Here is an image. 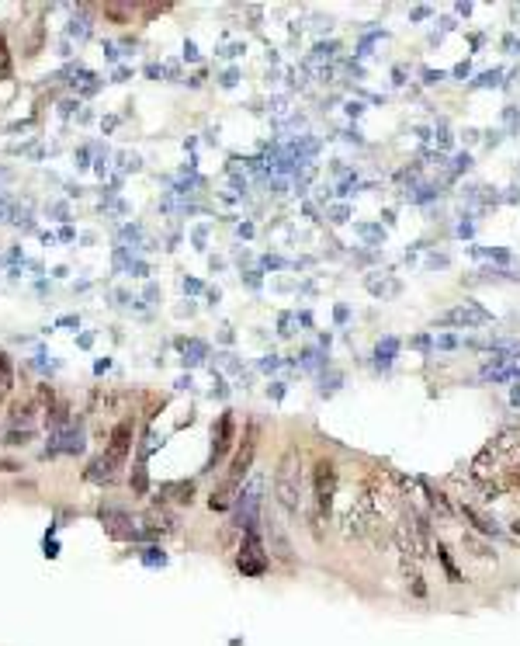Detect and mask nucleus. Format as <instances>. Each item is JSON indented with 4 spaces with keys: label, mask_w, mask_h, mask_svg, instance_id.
I'll list each match as a JSON object with an SVG mask.
<instances>
[{
    "label": "nucleus",
    "mask_w": 520,
    "mask_h": 646,
    "mask_svg": "<svg viewBox=\"0 0 520 646\" xmlns=\"http://www.w3.org/2000/svg\"><path fill=\"white\" fill-rule=\"evenodd\" d=\"M254 452H257V431L250 428L246 431V438H243V448L236 452L233 466H229V473H226V480H222V486L212 493V511H226V508H233L236 501V490H239V483H243V476H246V469H250V462H254Z\"/></svg>",
    "instance_id": "nucleus-1"
},
{
    "label": "nucleus",
    "mask_w": 520,
    "mask_h": 646,
    "mask_svg": "<svg viewBox=\"0 0 520 646\" xmlns=\"http://www.w3.org/2000/svg\"><path fill=\"white\" fill-rule=\"evenodd\" d=\"M274 493H278V504L288 514L302 511V458L295 448H288L278 469H274Z\"/></svg>",
    "instance_id": "nucleus-2"
},
{
    "label": "nucleus",
    "mask_w": 520,
    "mask_h": 646,
    "mask_svg": "<svg viewBox=\"0 0 520 646\" xmlns=\"http://www.w3.org/2000/svg\"><path fill=\"white\" fill-rule=\"evenodd\" d=\"M239 570L246 577H260L267 570V556H264V545H260L257 525L246 528V542H243V553H239Z\"/></svg>",
    "instance_id": "nucleus-3"
},
{
    "label": "nucleus",
    "mask_w": 520,
    "mask_h": 646,
    "mask_svg": "<svg viewBox=\"0 0 520 646\" xmlns=\"http://www.w3.org/2000/svg\"><path fill=\"white\" fill-rule=\"evenodd\" d=\"M489 320H493V317H489L486 309L465 302V306H454V309L441 313V317H437V327H482V323H489Z\"/></svg>",
    "instance_id": "nucleus-4"
},
{
    "label": "nucleus",
    "mask_w": 520,
    "mask_h": 646,
    "mask_svg": "<svg viewBox=\"0 0 520 646\" xmlns=\"http://www.w3.org/2000/svg\"><path fill=\"white\" fill-rule=\"evenodd\" d=\"M333 493H337V466L333 462H319L316 466V504H319V511H330Z\"/></svg>",
    "instance_id": "nucleus-5"
},
{
    "label": "nucleus",
    "mask_w": 520,
    "mask_h": 646,
    "mask_svg": "<svg viewBox=\"0 0 520 646\" xmlns=\"http://www.w3.org/2000/svg\"><path fill=\"white\" fill-rule=\"evenodd\" d=\"M129 445H132V421H118L115 431H111V445H108V458L115 462V466H122L125 456H129Z\"/></svg>",
    "instance_id": "nucleus-6"
},
{
    "label": "nucleus",
    "mask_w": 520,
    "mask_h": 646,
    "mask_svg": "<svg viewBox=\"0 0 520 646\" xmlns=\"http://www.w3.org/2000/svg\"><path fill=\"white\" fill-rule=\"evenodd\" d=\"M233 448V414H222L219 417V428H215V445H212V462L226 456Z\"/></svg>",
    "instance_id": "nucleus-7"
},
{
    "label": "nucleus",
    "mask_w": 520,
    "mask_h": 646,
    "mask_svg": "<svg viewBox=\"0 0 520 646\" xmlns=\"http://www.w3.org/2000/svg\"><path fill=\"white\" fill-rule=\"evenodd\" d=\"M458 511H462V518H468V521H472V525H475V528H479L482 535H499V528H496V525L489 521V518H482V514L475 511L472 504H462Z\"/></svg>",
    "instance_id": "nucleus-8"
},
{
    "label": "nucleus",
    "mask_w": 520,
    "mask_h": 646,
    "mask_svg": "<svg viewBox=\"0 0 520 646\" xmlns=\"http://www.w3.org/2000/svg\"><path fill=\"white\" fill-rule=\"evenodd\" d=\"M267 535H271V542H274V553H278L281 560H291V545H288L285 532H281V525H278L274 518L267 521Z\"/></svg>",
    "instance_id": "nucleus-9"
},
{
    "label": "nucleus",
    "mask_w": 520,
    "mask_h": 646,
    "mask_svg": "<svg viewBox=\"0 0 520 646\" xmlns=\"http://www.w3.org/2000/svg\"><path fill=\"white\" fill-rule=\"evenodd\" d=\"M437 560H441L444 570H447V580H451V584H462V573H458V566H454V560H451L447 545H437Z\"/></svg>",
    "instance_id": "nucleus-10"
},
{
    "label": "nucleus",
    "mask_w": 520,
    "mask_h": 646,
    "mask_svg": "<svg viewBox=\"0 0 520 646\" xmlns=\"http://www.w3.org/2000/svg\"><path fill=\"white\" fill-rule=\"evenodd\" d=\"M14 386V369H11V358L0 351V393H7Z\"/></svg>",
    "instance_id": "nucleus-11"
},
{
    "label": "nucleus",
    "mask_w": 520,
    "mask_h": 646,
    "mask_svg": "<svg viewBox=\"0 0 520 646\" xmlns=\"http://www.w3.org/2000/svg\"><path fill=\"white\" fill-rule=\"evenodd\" d=\"M413 348L427 351V348H430V337H427V334H420V337H413Z\"/></svg>",
    "instance_id": "nucleus-12"
},
{
    "label": "nucleus",
    "mask_w": 520,
    "mask_h": 646,
    "mask_svg": "<svg viewBox=\"0 0 520 646\" xmlns=\"http://www.w3.org/2000/svg\"><path fill=\"white\" fill-rule=\"evenodd\" d=\"M454 344H458V341H454L451 334H444V337H437V348H454Z\"/></svg>",
    "instance_id": "nucleus-13"
},
{
    "label": "nucleus",
    "mask_w": 520,
    "mask_h": 646,
    "mask_svg": "<svg viewBox=\"0 0 520 646\" xmlns=\"http://www.w3.org/2000/svg\"><path fill=\"white\" fill-rule=\"evenodd\" d=\"M135 490H146V473L142 469H135Z\"/></svg>",
    "instance_id": "nucleus-14"
},
{
    "label": "nucleus",
    "mask_w": 520,
    "mask_h": 646,
    "mask_svg": "<svg viewBox=\"0 0 520 646\" xmlns=\"http://www.w3.org/2000/svg\"><path fill=\"white\" fill-rule=\"evenodd\" d=\"M347 209H343V205H340V209H333V222H347Z\"/></svg>",
    "instance_id": "nucleus-15"
},
{
    "label": "nucleus",
    "mask_w": 520,
    "mask_h": 646,
    "mask_svg": "<svg viewBox=\"0 0 520 646\" xmlns=\"http://www.w3.org/2000/svg\"><path fill=\"white\" fill-rule=\"evenodd\" d=\"M347 317H350V309H347V306H337V323H343Z\"/></svg>",
    "instance_id": "nucleus-16"
},
{
    "label": "nucleus",
    "mask_w": 520,
    "mask_h": 646,
    "mask_svg": "<svg viewBox=\"0 0 520 646\" xmlns=\"http://www.w3.org/2000/svg\"><path fill=\"white\" fill-rule=\"evenodd\" d=\"M514 535H520V521H517V525H514Z\"/></svg>",
    "instance_id": "nucleus-17"
},
{
    "label": "nucleus",
    "mask_w": 520,
    "mask_h": 646,
    "mask_svg": "<svg viewBox=\"0 0 520 646\" xmlns=\"http://www.w3.org/2000/svg\"><path fill=\"white\" fill-rule=\"evenodd\" d=\"M517 379H520V365H517Z\"/></svg>",
    "instance_id": "nucleus-18"
}]
</instances>
